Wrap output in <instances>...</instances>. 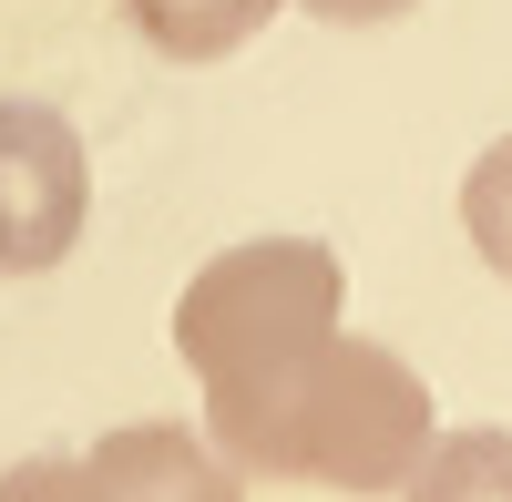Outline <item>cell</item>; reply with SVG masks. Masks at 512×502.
I'll list each match as a JSON object with an SVG mask.
<instances>
[{
	"mask_svg": "<svg viewBox=\"0 0 512 502\" xmlns=\"http://www.w3.org/2000/svg\"><path fill=\"white\" fill-rule=\"evenodd\" d=\"M205 431L236 472H267V482H318V492H400L420 472V451L441 441L431 421V380L379 349L328 328L297 359L256 369L236 390H205Z\"/></svg>",
	"mask_w": 512,
	"mask_h": 502,
	"instance_id": "obj_1",
	"label": "cell"
},
{
	"mask_svg": "<svg viewBox=\"0 0 512 502\" xmlns=\"http://www.w3.org/2000/svg\"><path fill=\"white\" fill-rule=\"evenodd\" d=\"M338 308H349V267L318 236H246L216 267L185 277L175 298V359L205 390H236L256 369L297 359L308 339H328Z\"/></svg>",
	"mask_w": 512,
	"mask_h": 502,
	"instance_id": "obj_2",
	"label": "cell"
},
{
	"mask_svg": "<svg viewBox=\"0 0 512 502\" xmlns=\"http://www.w3.org/2000/svg\"><path fill=\"white\" fill-rule=\"evenodd\" d=\"M82 216H93V164L52 103H0V277H52Z\"/></svg>",
	"mask_w": 512,
	"mask_h": 502,
	"instance_id": "obj_3",
	"label": "cell"
},
{
	"mask_svg": "<svg viewBox=\"0 0 512 502\" xmlns=\"http://www.w3.org/2000/svg\"><path fill=\"white\" fill-rule=\"evenodd\" d=\"M82 482L93 502H246L236 492V462L216 441H195L175 421H123L82 451Z\"/></svg>",
	"mask_w": 512,
	"mask_h": 502,
	"instance_id": "obj_4",
	"label": "cell"
},
{
	"mask_svg": "<svg viewBox=\"0 0 512 502\" xmlns=\"http://www.w3.org/2000/svg\"><path fill=\"white\" fill-rule=\"evenodd\" d=\"M287 11V0H123V21H134L164 62H226L236 41H256Z\"/></svg>",
	"mask_w": 512,
	"mask_h": 502,
	"instance_id": "obj_5",
	"label": "cell"
},
{
	"mask_svg": "<svg viewBox=\"0 0 512 502\" xmlns=\"http://www.w3.org/2000/svg\"><path fill=\"white\" fill-rule=\"evenodd\" d=\"M400 502H512V431H441Z\"/></svg>",
	"mask_w": 512,
	"mask_h": 502,
	"instance_id": "obj_6",
	"label": "cell"
},
{
	"mask_svg": "<svg viewBox=\"0 0 512 502\" xmlns=\"http://www.w3.org/2000/svg\"><path fill=\"white\" fill-rule=\"evenodd\" d=\"M461 226H472V246H482V267L492 277H512V134L461 175Z\"/></svg>",
	"mask_w": 512,
	"mask_h": 502,
	"instance_id": "obj_7",
	"label": "cell"
},
{
	"mask_svg": "<svg viewBox=\"0 0 512 502\" xmlns=\"http://www.w3.org/2000/svg\"><path fill=\"white\" fill-rule=\"evenodd\" d=\"M0 502H93V482H82V462H62V451H31V462L0 472Z\"/></svg>",
	"mask_w": 512,
	"mask_h": 502,
	"instance_id": "obj_8",
	"label": "cell"
},
{
	"mask_svg": "<svg viewBox=\"0 0 512 502\" xmlns=\"http://www.w3.org/2000/svg\"><path fill=\"white\" fill-rule=\"evenodd\" d=\"M297 11H318V21H338V31H369V21H400L410 0H297Z\"/></svg>",
	"mask_w": 512,
	"mask_h": 502,
	"instance_id": "obj_9",
	"label": "cell"
}]
</instances>
